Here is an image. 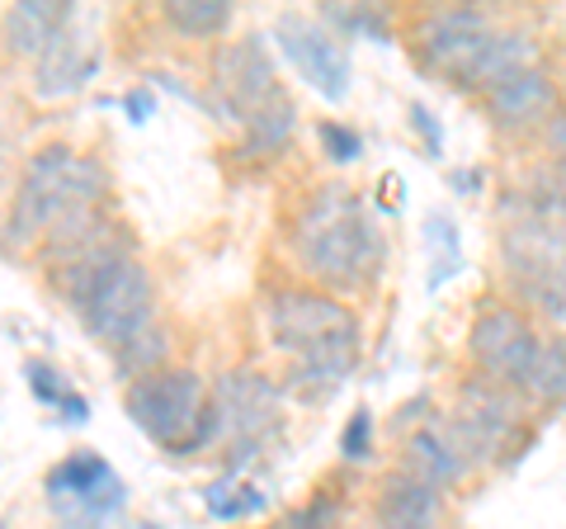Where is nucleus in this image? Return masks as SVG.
I'll return each mask as SVG.
<instances>
[{
    "mask_svg": "<svg viewBox=\"0 0 566 529\" xmlns=\"http://www.w3.org/2000/svg\"><path fill=\"white\" fill-rule=\"evenodd\" d=\"M76 20L71 6H52V0H20V6L6 10V43L10 52H24V58L39 62L43 52L62 39Z\"/></svg>",
    "mask_w": 566,
    "mask_h": 529,
    "instance_id": "obj_16",
    "label": "nucleus"
},
{
    "mask_svg": "<svg viewBox=\"0 0 566 529\" xmlns=\"http://www.w3.org/2000/svg\"><path fill=\"white\" fill-rule=\"evenodd\" d=\"M543 336H534V326L524 322L515 308H486L468 331V355L482 369V378L501 387H524L528 369L538 360Z\"/></svg>",
    "mask_w": 566,
    "mask_h": 529,
    "instance_id": "obj_10",
    "label": "nucleus"
},
{
    "mask_svg": "<svg viewBox=\"0 0 566 529\" xmlns=\"http://www.w3.org/2000/svg\"><path fill=\"white\" fill-rule=\"evenodd\" d=\"M137 529H156V525H137Z\"/></svg>",
    "mask_w": 566,
    "mask_h": 529,
    "instance_id": "obj_33",
    "label": "nucleus"
},
{
    "mask_svg": "<svg viewBox=\"0 0 566 529\" xmlns=\"http://www.w3.org/2000/svg\"><path fill=\"white\" fill-rule=\"evenodd\" d=\"M293 128H297V104H293L289 91L274 95L260 114H251V118L241 123L245 147H251L255 156H274V152H283V147H289V137H293Z\"/></svg>",
    "mask_w": 566,
    "mask_h": 529,
    "instance_id": "obj_19",
    "label": "nucleus"
},
{
    "mask_svg": "<svg viewBox=\"0 0 566 529\" xmlns=\"http://www.w3.org/2000/svg\"><path fill=\"white\" fill-rule=\"evenodd\" d=\"M43 491H48V510L57 516L62 529H104L123 510V501H128L123 478L109 468V458L95 449L66 454L43 478Z\"/></svg>",
    "mask_w": 566,
    "mask_h": 529,
    "instance_id": "obj_7",
    "label": "nucleus"
},
{
    "mask_svg": "<svg viewBox=\"0 0 566 529\" xmlns=\"http://www.w3.org/2000/svg\"><path fill=\"white\" fill-rule=\"evenodd\" d=\"M24 378H29V387H33V397H39V402H52V407H62L66 393H71L66 378H62L52 364H43V360H29V364H24Z\"/></svg>",
    "mask_w": 566,
    "mask_h": 529,
    "instance_id": "obj_27",
    "label": "nucleus"
},
{
    "mask_svg": "<svg viewBox=\"0 0 566 529\" xmlns=\"http://www.w3.org/2000/svg\"><path fill=\"white\" fill-rule=\"evenodd\" d=\"M62 293L81 326L109 350L151 331V274L118 241L62 264Z\"/></svg>",
    "mask_w": 566,
    "mask_h": 529,
    "instance_id": "obj_3",
    "label": "nucleus"
},
{
    "mask_svg": "<svg viewBox=\"0 0 566 529\" xmlns=\"http://www.w3.org/2000/svg\"><path fill=\"white\" fill-rule=\"evenodd\" d=\"M109 180L95 162H85L71 147H43L29 156V166L20 175V194L10 208V246L29 241L39 232H57L71 218L81 214H99Z\"/></svg>",
    "mask_w": 566,
    "mask_h": 529,
    "instance_id": "obj_4",
    "label": "nucleus"
},
{
    "mask_svg": "<svg viewBox=\"0 0 566 529\" xmlns=\"http://www.w3.org/2000/svg\"><path fill=\"white\" fill-rule=\"evenodd\" d=\"M378 516H382L387 529H434L439 525V491L401 468L382 483Z\"/></svg>",
    "mask_w": 566,
    "mask_h": 529,
    "instance_id": "obj_17",
    "label": "nucleus"
},
{
    "mask_svg": "<svg viewBox=\"0 0 566 529\" xmlns=\"http://www.w3.org/2000/svg\"><path fill=\"white\" fill-rule=\"evenodd\" d=\"M411 123H416V133L424 137V152H430V156H444V128H439V123L430 118V110H424L420 100L411 104Z\"/></svg>",
    "mask_w": 566,
    "mask_h": 529,
    "instance_id": "obj_29",
    "label": "nucleus"
},
{
    "mask_svg": "<svg viewBox=\"0 0 566 529\" xmlns=\"http://www.w3.org/2000/svg\"><path fill=\"white\" fill-rule=\"evenodd\" d=\"M114 369H118V378H151V374H161L166 369V331H142L137 341H128L123 350H114Z\"/></svg>",
    "mask_w": 566,
    "mask_h": 529,
    "instance_id": "obj_24",
    "label": "nucleus"
},
{
    "mask_svg": "<svg viewBox=\"0 0 566 529\" xmlns=\"http://www.w3.org/2000/svg\"><path fill=\"white\" fill-rule=\"evenodd\" d=\"M270 341L289 360L283 393H293L307 407H322L340 393V383L359 364V322L322 289H279L264 308Z\"/></svg>",
    "mask_w": 566,
    "mask_h": 529,
    "instance_id": "obj_1",
    "label": "nucleus"
},
{
    "mask_svg": "<svg viewBox=\"0 0 566 529\" xmlns=\"http://www.w3.org/2000/svg\"><path fill=\"white\" fill-rule=\"evenodd\" d=\"M289 246L303 274L331 293H359L382 270V232L368 204L345 185L312 194L303 214L293 218Z\"/></svg>",
    "mask_w": 566,
    "mask_h": 529,
    "instance_id": "obj_2",
    "label": "nucleus"
},
{
    "mask_svg": "<svg viewBox=\"0 0 566 529\" xmlns=\"http://www.w3.org/2000/svg\"><path fill=\"white\" fill-rule=\"evenodd\" d=\"M161 20L185 39H218L232 24V6L227 0H170Z\"/></svg>",
    "mask_w": 566,
    "mask_h": 529,
    "instance_id": "obj_21",
    "label": "nucleus"
},
{
    "mask_svg": "<svg viewBox=\"0 0 566 529\" xmlns=\"http://www.w3.org/2000/svg\"><path fill=\"white\" fill-rule=\"evenodd\" d=\"M123 412L133 426L166 445L170 454H199L212 439H222V421L212 397H203V378L193 369H161L151 378L128 383L123 393Z\"/></svg>",
    "mask_w": 566,
    "mask_h": 529,
    "instance_id": "obj_5",
    "label": "nucleus"
},
{
    "mask_svg": "<svg viewBox=\"0 0 566 529\" xmlns=\"http://www.w3.org/2000/svg\"><path fill=\"white\" fill-rule=\"evenodd\" d=\"M326 14H331V20L340 24V29L359 33V39L387 43V20H382V10H378V6H359V10H349V6H331Z\"/></svg>",
    "mask_w": 566,
    "mask_h": 529,
    "instance_id": "obj_26",
    "label": "nucleus"
},
{
    "mask_svg": "<svg viewBox=\"0 0 566 529\" xmlns=\"http://www.w3.org/2000/svg\"><path fill=\"white\" fill-rule=\"evenodd\" d=\"M453 431H458V454L472 458H491L505 449L510 431H515V402H510V387L476 378L463 387L453 412Z\"/></svg>",
    "mask_w": 566,
    "mask_h": 529,
    "instance_id": "obj_13",
    "label": "nucleus"
},
{
    "mask_svg": "<svg viewBox=\"0 0 566 529\" xmlns=\"http://www.w3.org/2000/svg\"><path fill=\"white\" fill-rule=\"evenodd\" d=\"M279 387L270 378L251 374V369H237L218 383L212 393V407H218V421H222V435L232 439V468L241 458L260 454V445L279 431Z\"/></svg>",
    "mask_w": 566,
    "mask_h": 529,
    "instance_id": "obj_9",
    "label": "nucleus"
},
{
    "mask_svg": "<svg viewBox=\"0 0 566 529\" xmlns=\"http://www.w3.org/2000/svg\"><path fill=\"white\" fill-rule=\"evenodd\" d=\"M501 260L528 308L566 322V227L515 218L501 232Z\"/></svg>",
    "mask_w": 566,
    "mask_h": 529,
    "instance_id": "obj_6",
    "label": "nucleus"
},
{
    "mask_svg": "<svg viewBox=\"0 0 566 529\" xmlns=\"http://www.w3.org/2000/svg\"><path fill=\"white\" fill-rule=\"evenodd\" d=\"M547 143H553L557 170H566V114H557V118H553V128H547Z\"/></svg>",
    "mask_w": 566,
    "mask_h": 529,
    "instance_id": "obj_32",
    "label": "nucleus"
},
{
    "mask_svg": "<svg viewBox=\"0 0 566 529\" xmlns=\"http://www.w3.org/2000/svg\"><path fill=\"white\" fill-rule=\"evenodd\" d=\"M557 104V85L543 66H524V72L505 76L501 85L486 91V114L501 123V128H524V123L543 118Z\"/></svg>",
    "mask_w": 566,
    "mask_h": 529,
    "instance_id": "obj_14",
    "label": "nucleus"
},
{
    "mask_svg": "<svg viewBox=\"0 0 566 529\" xmlns=\"http://www.w3.org/2000/svg\"><path fill=\"white\" fill-rule=\"evenodd\" d=\"M368 449H374V416H368L364 407L349 416V426L340 435V458H349V464H359V458H368Z\"/></svg>",
    "mask_w": 566,
    "mask_h": 529,
    "instance_id": "obj_28",
    "label": "nucleus"
},
{
    "mask_svg": "<svg viewBox=\"0 0 566 529\" xmlns=\"http://www.w3.org/2000/svg\"><path fill=\"white\" fill-rule=\"evenodd\" d=\"M57 416L66 421V426H85V416H91V407H85V397H76V393H66V402L57 407Z\"/></svg>",
    "mask_w": 566,
    "mask_h": 529,
    "instance_id": "obj_31",
    "label": "nucleus"
},
{
    "mask_svg": "<svg viewBox=\"0 0 566 529\" xmlns=\"http://www.w3.org/2000/svg\"><path fill=\"white\" fill-rule=\"evenodd\" d=\"M468 458L458 454V445L449 435H439L434 426H420L411 439H406V473L420 483H430L434 491H444L458 483V473H463Z\"/></svg>",
    "mask_w": 566,
    "mask_h": 529,
    "instance_id": "obj_18",
    "label": "nucleus"
},
{
    "mask_svg": "<svg viewBox=\"0 0 566 529\" xmlns=\"http://www.w3.org/2000/svg\"><path fill=\"white\" fill-rule=\"evenodd\" d=\"M424 241H430V274H424V289H444L449 279L463 270V246H458V227L444 214L424 218Z\"/></svg>",
    "mask_w": 566,
    "mask_h": 529,
    "instance_id": "obj_22",
    "label": "nucleus"
},
{
    "mask_svg": "<svg viewBox=\"0 0 566 529\" xmlns=\"http://www.w3.org/2000/svg\"><path fill=\"white\" fill-rule=\"evenodd\" d=\"M99 72V52H91L76 29H66L57 43H52L39 62H33V95L39 100H62L71 91H81L85 81Z\"/></svg>",
    "mask_w": 566,
    "mask_h": 529,
    "instance_id": "obj_15",
    "label": "nucleus"
},
{
    "mask_svg": "<svg viewBox=\"0 0 566 529\" xmlns=\"http://www.w3.org/2000/svg\"><path fill=\"white\" fill-rule=\"evenodd\" d=\"M520 393L528 402H538V407H557V402H566V336H547L538 345V360H534V369H528Z\"/></svg>",
    "mask_w": 566,
    "mask_h": 529,
    "instance_id": "obj_20",
    "label": "nucleus"
},
{
    "mask_svg": "<svg viewBox=\"0 0 566 529\" xmlns=\"http://www.w3.org/2000/svg\"><path fill=\"white\" fill-rule=\"evenodd\" d=\"M212 91H218V104L227 118L245 123L251 114H260L274 95H283V85L274 76V58L270 43L260 33H245V39L227 43L212 62Z\"/></svg>",
    "mask_w": 566,
    "mask_h": 529,
    "instance_id": "obj_12",
    "label": "nucleus"
},
{
    "mask_svg": "<svg viewBox=\"0 0 566 529\" xmlns=\"http://www.w3.org/2000/svg\"><path fill=\"white\" fill-rule=\"evenodd\" d=\"M416 39H420L416 43L420 48V62L430 66V72L449 76L453 85L472 91V81H476V72H482L491 43L501 39V29H495L482 10L453 6V10H434L430 20L420 24Z\"/></svg>",
    "mask_w": 566,
    "mask_h": 529,
    "instance_id": "obj_8",
    "label": "nucleus"
},
{
    "mask_svg": "<svg viewBox=\"0 0 566 529\" xmlns=\"http://www.w3.org/2000/svg\"><path fill=\"white\" fill-rule=\"evenodd\" d=\"M203 506L212 520H245V516H255V510H264V491L241 483L237 473H227L222 483H212L203 491Z\"/></svg>",
    "mask_w": 566,
    "mask_h": 529,
    "instance_id": "obj_23",
    "label": "nucleus"
},
{
    "mask_svg": "<svg viewBox=\"0 0 566 529\" xmlns=\"http://www.w3.org/2000/svg\"><path fill=\"white\" fill-rule=\"evenodd\" d=\"M123 110H128L133 123H147L151 110H156V100H151V91H128V95H123Z\"/></svg>",
    "mask_w": 566,
    "mask_h": 529,
    "instance_id": "obj_30",
    "label": "nucleus"
},
{
    "mask_svg": "<svg viewBox=\"0 0 566 529\" xmlns=\"http://www.w3.org/2000/svg\"><path fill=\"white\" fill-rule=\"evenodd\" d=\"M316 137H322V152L331 156L335 166H349V162H359L364 156V137L354 128H345V123H335V118H326L322 128H316Z\"/></svg>",
    "mask_w": 566,
    "mask_h": 529,
    "instance_id": "obj_25",
    "label": "nucleus"
},
{
    "mask_svg": "<svg viewBox=\"0 0 566 529\" xmlns=\"http://www.w3.org/2000/svg\"><path fill=\"white\" fill-rule=\"evenodd\" d=\"M274 39H279V48H283V58L293 62V72L303 76L322 100L340 104V100L349 95V81H354L349 52H345V43L335 39L331 29H322L316 20H307V14H279Z\"/></svg>",
    "mask_w": 566,
    "mask_h": 529,
    "instance_id": "obj_11",
    "label": "nucleus"
}]
</instances>
